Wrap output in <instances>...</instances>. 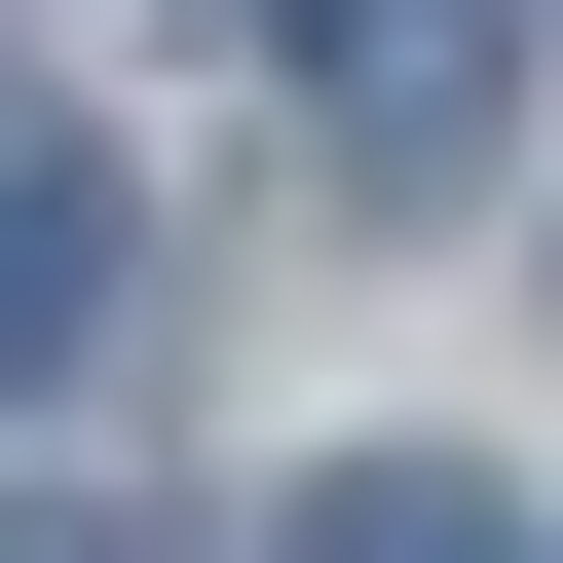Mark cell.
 <instances>
[{
  "label": "cell",
  "mask_w": 563,
  "mask_h": 563,
  "mask_svg": "<svg viewBox=\"0 0 563 563\" xmlns=\"http://www.w3.org/2000/svg\"><path fill=\"white\" fill-rule=\"evenodd\" d=\"M301 76H339V151H376V188H451V151L526 113V0H301Z\"/></svg>",
  "instance_id": "cell-1"
},
{
  "label": "cell",
  "mask_w": 563,
  "mask_h": 563,
  "mask_svg": "<svg viewBox=\"0 0 563 563\" xmlns=\"http://www.w3.org/2000/svg\"><path fill=\"white\" fill-rule=\"evenodd\" d=\"M113 263H151V188H113L76 113H0V413H38V376L113 339Z\"/></svg>",
  "instance_id": "cell-2"
},
{
  "label": "cell",
  "mask_w": 563,
  "mask_h": 563,
  "mask_svg": "<svg viewBox=\"0 0 563 563\" xmlns=\"http://www.w3.org/2000/svg\"><path fill=\"white\" fill-rule=\"evenodd\" d=\"M263 563H526V526H488L451 451H339V488H301V526H263Z\"/></svg>",
  "instance_id": "cell-3"
},
{
  "label": "cell",
  "mask_w": 563,
  "mask_h": 563,
  "mask_svg": "<svg viewBox=\"0 0 563 563\" xmlns=\"http://www.w3.org/2000/svg\"><path fill=\"white\" fill-rule=\"evenodd\" d=\"M0 563H188V526H151V488H0Z\"/></svg>",
  "instance_id": "cell-4"
}]
</instances>
